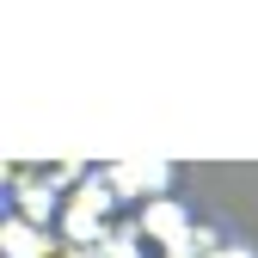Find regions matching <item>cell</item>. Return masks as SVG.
Returning <instances> with one entry per match:
<instances>
[{
  "label": "cell",
  "instance_id": "cell-1",
  "mask_svg": "<svg viewBox=\"0 0 258 258\" xmlns=\"http://www.w3.org/2000/svg\"><path fill=\"white\" fill-rule=\"evenodd\" d=\"M136 228H142V234L160 246V258H184L190 234H197V221H190V209H184L178 197H154V203H142Z\"/></svg>",
  "mask_w": 258,
  "mask_h": 258
},
{
  "label": "cell",
  "instance_id": "cell-2",
  "mask_svg": "<svg viewBox=\"0 0 258 258\" xmlns=\"http://www.w3.org/2000/svg\"><path fill=\"white\" fill-rule=\"evenodd\" d=\"M99 178L117 190V203H129V197H142V203L172 197V166L166 160H117V166H99Z\"/></svg>",
  "mask_w": 258,
  "mask_h": 258
},
{
  "label": "cell",
  "instance_id": "cell-3",
  "mask_svg": "<svg viewBox=\"0 0 258 258\" xmlns=\"http://www.w3.org/2000/svg\"><path fill=\"white\" fill-rule=\"evenodd\" d=\"M7 209H13V215H25L31 228H49V221L61 215V209H55V184H49V178H37V172H31V178H25V172H13V178H7Z\"/></svg>",
  "mask_w": 258,
  "mask_h": 258
},
{
  "label": "cell",
  "instance_id": "cell-4",
  "mask_svg": "<svg viewBox=\"0 0 258 258\" xmlns=\"http://www.w3.org/2000/svg\"><path fill=\"white\" fill-rule=\"evenodd\" d=\"M55 252H61V240L49 228H31L25 215L7 209V221H0V258H55Z\"/></svg>",
  "mask_w": 258,
  "mask_h": 258
},
{
  "label": "cell",
  "instance_id": "cell-5",
  "mask_svg": "<svg viewBox=\"0 0 258 258\" xmlns=\"http://www.w3.org/2000/svg\"><path fill=\"white\" fill-rule=\"evenodd\" d=\"M111 209H117V190H111L99 172H92V178L74 190V197H68V215H92V221H105Z\"/></svg>",
  "mask_w": 258,
  "mask_h": 258
},
{
  "label": "cell",
  "instance_id": "cell-6",
  "mask_svg": "<svg viewBox=\"0 0 258 258\" xmlns=\"http://www.w3.org/2000/svg\"><path fill=\"white\" fill-rule=\"evenodd\" d=\"M215 258H258V246H252V240H240V234H228V246H221Z\"/></svg>",
  "mask_w": 258,
  "mask_h": 258
},
{
  "label": "cell",
  "instance_id": "cell-7",
  "mask_svg": "<svg viewBox=\"0 0 258 258\" xmlns=\"http://www.w3.org/2000/svg\"><path fill=\"white\" fill-rule=\"evenodd\" d=\"M55 258H99V252H86V246H61Z\"/></svg>",
  "mask_w": 258,
  "mask_h": 258
}]
</instances>
